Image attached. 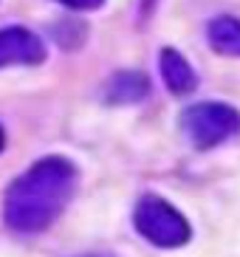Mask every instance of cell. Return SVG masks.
I'll use <instances>...</instances> for the list:
<instances>
[{
  "instance_id": "obj_1",
  "label": "cell",
  "mask_w": 240,
  "mask_h": 257,
  "mask_svg": "<svg viewBox=\"0 0 240 257\" xmlns=\"http://www.w3.org/2000/svg\"><path fill=\"white\" fill-rule=\"evenodd\" d=\"M76 189V167L65 156H45L9 184L3 220L12 232H45L62 215Z\"/></svg>"
},
{
  "instance_id": "obj_2",
  "label": "cell",
  "mask_w": 240,
  "mask_h": 257,
  "mask_svg": "<svg viewBox=\"0 0 240 257\" xmlns=\"http://www.w3.org/2000/svg\"><path fill=\"white\" fill-rule=\"evenodd\" d=\"M133 223L147 243L158 249H181L192 237V226L184 218V212L175 209L161 195H142L133 209Z\"/></svg>"
},
{
  "instance_id": "obj_3",
  "label": "cell",
  "mask_w": 240,
  "mask_h": 257,
  "mask_svg": "<svg viewBox=\"0 0 240 257\" xmlns=\"http://www.w3.org/2000/svg\"><path fill=\"white\" fill-rule=\"evenodd\" d=\"M181 127L198 150H212L240 133V110L226 102H198L181 113Z\"/></svg>"
},
{
  "instance_id": "obj_4",
  "label": "cell",
  "mask_w": 240,
  "mask_h": 257,
  "mask_svg": "<svg viewBox=\"0 0 240 257\" xmlns=\"http://www.w3.org/2000/svg\"><path fill=\"white\" fill-rule=\"evenodd\" d=\"M43 60H45V46L34 31L20 29V26L0 29V68L40 65Z\"/></svg>"
},
{
  "instance_id": "obj_5",
  "label": "cell",
  "mask_w": 240,
  "mask_h": 257,
  "mask_svg": "<svg viewBox=\"0 0 240 257\" xmlns=\"http://www.w3.org/2000/svg\"><path fill=\"white\" fill-rule=\"evenodd\" d=\"M158 71H161V79L167 82V88L178 96H187V93L195 91L198 76L192 71V65L187 62V57L175 48H164L161 51V60H158Z\"/></svg>"
},
{
  "instance_id": "obj_6",
  "label": "cell",
  "mask_w": 240,
  "mask_h": 257,
  "mask_svg": "<svg viewBox=\"0 0 240 257\" xmlns=\"http://www.w3.org/2000/svg\"><path fill=\"white\" fill-rule=\"evenodd\" d=\"M147 93H150V82L139 71H119L105 85V99L113 105H133V102H142Z\"/></svg>"
},
{
  "instance_id": "obj_7",
  "label": "cell",
  "mask_w": 240,
  "mask_h": 257,
  "mask_svg": "<svg viewBox=\"0 0 240 257\" xmlns=\"http://www.w3.org/2000/svg\"><path fill=\"white\" fill-rule=\"evenodd\" d=\"M206 40H209V48L215 54L240 57V20L232 15H220L215 20H209Z\"/></svg>"
},
{
  "instance_id": "obj_8",
  "label": "cell",
  "mask_w": 240,
  "mask_h": 257,
  "mask_svg": "<svg viewBox=\"0 0 240 257\" xmlns=\"http://www.w3.org/2000/svg\"><path fill=\"white\" fill-rule=\"evenodd\" d=\"M54 3H60V6H65V9H74V12H93V9H99L105 0H54Z\"/></svg>"
},
{
  "instance_id": "obj_9",
  "label": "cell",
  "mask_w": 240,
  "mask_h": 257,
  "mask_svg": "<svg viewBox=\"0 0 240 257\" xmlns=\"http://www.w3.org/2000/svg\"><path fill=\"white\" fill-rule=\"evenodd\" d=\"M3 144H6V136H3V127H0V150H3Z\"/></svg>"
}]
</instances>
